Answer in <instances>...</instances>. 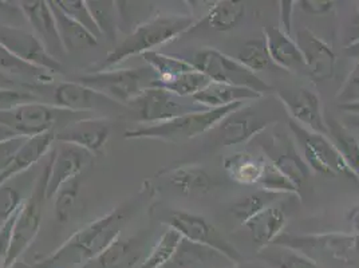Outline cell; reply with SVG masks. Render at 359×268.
Returning a JSON list of instances; mask_svg holds the SVG:
<instances>
[{"label": "cell", "instance_id": "1", "mask_svg": "<svg viewBox=\"0 0 359 268\" xmlns=\"http://www.w3.org/2000/svg\"><path fill=\"white\" fill-rule=\"evenodd\" d=\"M132 207L128 204L111 209L100 219L76 231L60 248L31 264V268H79L122 234V227L130 217Z\"/></svg>", "mask_w": 359, "mask_h": 268}, {"label": "cell", "instance_id": "2", "mask_svg": "<svg viewBox=\"0 0 359 268\" xmlns=\"http://www.w3.org/2000/svg\"><path fill=\"white\" fill-rule=\"evenodd\" d=\"M195 26H197V20L194 16L177 14L151 16L149 20L128 34V36L116 46L91 72L116 69L125 60L141 57L149 51H156L157 47L177 39Z\"/></svg>", "mask_w": 359, "mask_h": 268}, {"label": "cell", "instance_id": "3", "mask_svg": "<svg viewBox=\"0 0 359 268\" xmlns=\"http://www.w3.org/2000/svg\"><path fill=\"white\" fill-rule=\"evenodd\" d=\"M247 102H238L220 109H210L200 113L185 114L177 119L166 121L157 125L138 126L125 132L126 140H158L172 144L192 140L200 134L216 129L217 125L231 113L239 110Z\"/></svg>", "mask_w": 359, "mask_h": 268}, {"label": "cell", "instance_id": "4", "mask_svg": "<svg viewBox=\"0 0 359 268\" xmlns=\"http://www.w3.org/2000/svg\"><path fill=\"white\" fill-rule=\"evenodd\" d=\"M89 117H95V114L72 112L46 102H31L20 105L8 112H0V123L8 126L22 137L30 138L43 134H55L72 122Z\"/></svg>", "mask_w": 359, "mask_h": 268}, {"label": "cell", "instance_id": "5", "mask_svg": "<svg viewBox=\"0 0 359 268\" xmlns=\"http://www.w3.org/2000/svg\"><path fill=\"white\" fill-rule=\"evenodd\" d=\"M50 176V157L39 176L32 185V191L27 199H25L22 207L18 212L15 224L11 234L10 248L6 259V267H10L31 247L41 231L43 210L47 201V182Z\"/></svg>", "mask_w": 359, "mask_h": 268}, {"label": "cell", "instance_id": "6", "mask_svg": "<svg viewBox=\"0 0 359 268\" xmlns=\"http://www.w3.org/2000/svg\"><path fill=\"white\" fill-rule=\"evenodd\" d=\"M158 79L149 66L138 69H109L89 72L75 81L95 90L121 106H128L144 90L149 89Z\"/></svg>", "mask_w": 359, "mask_h": 268}, {"label": "cell", "instance_id": "7", "mask_svg": "<svg viewBox=\"0 0 359 268\" xmlns=\"http://www.w3.org/2000/svg\"><path fill=\"white\" fill-rule=\"evenodd\" d=\"M141 126L157 125L191 113L210 110L192 98H182L163 88L151 86L144 90L126 106Z\"/></svg>", "mask_w": 359, "mask_h": 268}, {"label": "cell", "instance_id": "8", "mask_svg": "<svg viewBox=\"0 0 359 268\" xmlns=\"http://www.w3.org/2000/svg\"><path fill=\"white\" fill-rule=\"evenodd\" d=\"M288 126L297 138L304 163L309 165L310 169H314L315 172L331 179L337 177L341 173L346 179L351 180L359 185V180L346 165L339 152L330 141L327 135L315 133L310 129H306L292 119L288 121Z\"/></svg>", "mask_w": 359, "mask_h": 268}, {"label": "cell", "instance_id": "9", "mask_svg": "<svg viewBox=\"0 0 359 268\" xmlns=\"http://www.w3.org/2000/svg\"><path fill=\"white\" fill-rule=\"evenodd\" d=\"M188 62L198 72L207 75L212 82L252 90L260 95H264L271 90L266 82L244 67L238 60L229 58L219 50H200L194 55L192 60Z\"/></svg>", "mask_w": 359, "mask_h": 268}, {"label": "cell", "instance_id": "10", "mask_svg": "<svg viewBox=\"0 0 359 268\" xmlns=\"http://www.w3.org/2000/svg\"><path fill=\"white\" fill-rule=\"evenodd\" d=\"M165 223L168 227L176 229L182 239L223 253L236 266H240L243 262V256L239 250L203 216L184 210H173Z\"/></svg>", "mask_w": 359, "mask_h": 268}, {"label": "cell", "instance_id": "11", "mask_svg": "<svg viewBox=\"0 0 359 268\" xmlns=\"http://www.w3.org/2000/svg\"><path fill=\"white\" fill-rule=\"evenodd\" d=\"M0 45L4 46L19 60L43 69L53 75L65 73L62 62L47 53L45 46L42 45L34 32L19 26L0 23Z\"/></svg>", "mask_w": 359, "mask_h": 268}, {"label": "cell", "instance_id": "12", "mask_svg": "<svg viewBox=\"0 0 359 268\" xmlns=\"http://www.w3.org/2000/svg\"><path fill=\"white\" fill-rule=\"evenodd\" d=\"M94 161V154L74 145L60 144L50 156V176L47 182V200L53 199L60 187L81 177L83 170Z\"/></svg>", "mask_w": 359, "mask_h": 268}, {"label": "cell", "instance_id": "13", "mask_svg": "<svg viewBox=\"0 0 359 268\" xmlns=\"http://www.w3.org/2000/svg\"><path fill=\"white\" fill-rule=\"evenodd\" d=\"M111 128V121L105 117L78 119L55 133V142L74 145L97 156L105 148Z\"/></svg>", "mask_w": 359, "mask_h": 268}, {"label": "cell", "instance_id": "14", "mask_svg": "<svg viewBox=\"0 0 359 268\" xmlns=\"http://www.w3.org/2000/svg\"><path fill=\"white\" fill-rule=\"evenodd\" d=\"M278 98L285 105L291 119L306 129L315 133L327 135V123L322 114V102L319 95L311 90H283L278 93Z\"/></svg>", "mask_w": 359, "mask_h": 268}, {"label": "cell", "instance_id": "15", "mask_svg": "<svg viewBox=\"0 0 359 268\" xmlns=\"http://www.w3.org/2000/svg\"><path fill=\"white\" fill-rule=\"evenodd\" d=\"M18 4L47 53L60 60L66 53L60 43V32L50 3L46 0H25Z\"/></svg>", "mask_w": 359, "mask_h": 268}, {"label": "cell", "instance_id": "16", "mask_svg": "<svg viewBox=\"0 0 359 268\" xmlns=\"http://www.w3.org/2000/svg\"><path fill=\"white\" fill-rule=\"evenodd\" d=\"M51 100L54 106L79 113H97L101 109L121 106L76 81H65L53 86Z\"/></svg>", "mask_w": 359, "mask_h": 268}, {"label": "cell", "instance_id": "17", "mask_svg": "<svg viewBox=\"0 0 359 268\" xmlns=\"http://www.w3.org/2000/svg\"><path fill=\"white\" fill-rule=\"evenodd\" d=\"M295 42L306 62V69L314 82H325L335 73L337 57L325 41L318 38L310 30L302 29Z\"/></svg>", "mask_w": 359, "mask_h": 268}, {"label": "cell", "instance_id": "18", "mask_svg": "<svg viewBox=\"0 0 359 268\" xmlns=\"http://www.w3.org/2000/svg\"><path fill=\"white\" fill-rule=\"evenodd\" d=\"M269 122V119H263L245 105L225 117L216 129L220 134L222 144L224 147H233L247 142L256 134L262 133Z\"/></svg>", "mask_w": 359, "mask_h": 268}, {"label": "cell", "instance_id": "19", "mask_svg": "<svg viewBox=\"0 0 359 268\" xmlns=\"http://www.w3.org/2000/svg\"><path fill=\"white\" fill-rule=\"evenodd\" d=\"M144 253L142 240L138 236L114 239L102 253L79 268H135Z\"/></svg>", "mask_w": 359, "mask_h": 268}, {"label": "cell", "instance_id": "20", "mask_svg": "<svg viewBox=\"0 0 359 268\" xmlns=\"http://www.w3.org/2000/svg\"><path fill=\"white\" fill-rule=\"evenodd\" d=\"M55 142V134L48 133L43 135L30 137L16 152L11 161L0 170V187L10 182V180L22 175L31 166L38 164L46 154L50 152Z\"/></svg>", "mask_w": 359, "mask_h": 268}, {"label": "cell", "instance_id": "21", "mask_svg": "<svg viewBox=\"0 0 359 268\" xmlns=\"http://www.w3.org/2000/svg\"><path fill=\"white\" fill-rule=\"evenodd\" d=\"M287 224V215L280 203H275L263 209L252 219L244 224L250 229L251 239L257 251L269 247L275 240L280 236Z\"/></svg>", "mask_w": 359, "mask_h": 268}, {"label": "cell", "instance_id": "22", "mask_svg": "<svg viewBox=\"0 0 359 268\" xmlns=\"http://www.w3.org/2000/svg\"><path fill=\"white\" fill-rule=\"evenodd\" d=\"M264 39L269 48V58L282 69L294 72L306 69V62L295 39L279 27L271 26L264 31Z\"/></svg>", "mask_w": 359, "mask_h": 268}, {"label": "cell", "instance_id": "23", "mask_svg": "<svg viewBox=\"0 0 359 268\" xmlns=\"http://www.w3.org/2000/svg\"><path fill=\"white\" fill-rule=\"evenodd\" d=\"M179 192L185 196H203L215 189V180L198 165H181L161 172Z\"/></svg>", "mask_w": 359, "mask_h": 268}, {"label": "cell", "instance_id": "24", "mask_svg": "<svg viewBox=\"0 0 359 268\" xmlns=\"http://www.w3.org/2000/svg\"><path fill=\"white\" fill-rule=\"evenodd\" d=\"M172 263L177 268H233L238 267L223 253L182 239Z\"/></svg>", "mask_w": 359, "mask_h": 268}, {"label": "cell", "instance_id": "25", "mask_svg": "<svg viewBox=\"0 0 359 268\" xmlns=\"http://www.w3.org/2000/svg\"><path fill=\"white\" fill-rule=\"evenodd\" d=\"M267 156L239 152L225 159L224 169L229 179L243 185H259L267 166Z\"/></svg>", "mask_w": 359, "mask_h": 268}, {"label": "cell", "instance_id": "26", "mask_svg": "<svg viewBox=\"0 0 359 268\" xmlns=\"http://www.w3.org/2000/svg\"><path fill=\"white\" fill-rule=\"evenodd\" d=\"M50 7L53 10V14L55 16L57 27L60 32V43L63 46L65 53H75V51H83L98 46V39L91 35L89 31L79 26L73 19L66 15L60 7L55 4L54 0L48 1Z\"/></svg>", "mask_w": 359, "mask_h": 268}, {"label": "cell", "instance_id": "27", "mask_svg": "<svg viewBox=\"0 0 359 268\" xmlns=\"http://www.w3.org/2000/svg\"><path fill=\"white\" fill-rule=\"evenodd\" d=\"M263 95L252 90L231 86L224 83L210 82L205 89L197 93L192 100L207 109H220L238 102H250L262 98Z\"/></svg>", "mask_w": 359, "mask_h": 268}, {"label": "cell", "instance_id": "28", "mask_svg": "<svg viewBox=\"0 0 359 268\" xmlns=\"http://www.w3.org/2000/svg\"><path fill=\"white\" fill-rule=\"evenodd\" d=\"M0 72L8 76L20 78L22 83L32 85H51L54 75L43 69L32 66L25 60H19L4 46L0 45Z\"/></svg>", "mask_w": 359, "mask_h": 268}, {"label": "cell", "instance_id": "29", "mask_svg": "<svg viewBox=\"0 0 359 268\" xmlns=\"http://www.w3.org/2000/svg\"><path fill=\"white\" fill-rule=\"evenodd\" d=\"M327 123V137L339 152L346 165L359 180V140L354 134L350 133L342 123L337 119H330Z\"/></svg>", "mask_w": 359, "mask_h": 268}, {"label": "cell", "instance_id": "30", "mask_svg": "<svg viewBox=\"0 0 359 268\" xmlns=\"http://www.w3.org/2000/svg\"><path fill=\"white\" fill-rule=\"evenodd\" d=\"M245 14V6L240 0H220L213 3L208 14L204 18V23L215 31L233 30L239 26Z\"/></svg>", "mask_w": 359, "mask_h": 268}, {"label": "cell", "instance_id": "31", "mask_svg": "<svg viewBox=\"0 0 359 268\" xmlns=\"http://www.w3.org/2000/svg\"><path fill=\"white\" fill-rule=\"evenodd\" d=\"M269 157L273 165L300 191L303 182L310 177V168L300 159L298 152L288 142L275 154Z\"/></svg>", "mask_w": 359, "mask_h": 268}, {"label": "cell", "instance_id": "32", "mask_svg": "<svg viewBox=\"0 0 359 268\" xmlns=\"http://www.w3.org/2000/svg\"><path fill=\"white\" fill-rule=\"evenodd\" d=\"M210 82L212 81L207 75L195 69L189 73H184L166 81H156L151 86L163 88L182 98H192L197 93L205 89Z\"/></svg>", "mask_w": 359, "mask_h": 268}, {"label": "cell", "instance_id": "33", "mask_svg": "<svg viewBox=\"0 0 359 268\" xmlns=\"http://www.w3.org/2000/svg\"><path fill=\"white\" fill-rule=\"evenodd\" d=\"M181 241L182 236L179 232L168 227L158 241L154 244V247L150 250L147 259L141 263L140 268H163L168 263H172Z\"/></svg>", "mask_w": 359, "mask_h": 268}, {"label": "cell", "instance_id": "34", "mask_svg": "<svg viewBox=\"0 0 359 268\" xmlns=\"http://www.w3.org/2000/svg\"><path fill=\"white\" fill-rule=\"evenodd\" d=\"M257 256L269 268H319L311 257L282 246H276V248L267 247L259 251Z\"/></svg>", "mask_w": 359, "mask_h": 268}, {"label": "cell", "instance_id": "35", "mask_svg": "<svg viewBox=\"0 0 359 268\" xmlns=\"http://www.w3.org/2000/svg\"><path fill=\"white\" fill-rule=\"evenodd\" d=\"M141 58L145 60L147 66L157 74V81H166L170 78H175L184 73H189L195 70V67L187 60L177 58L173 55H168L160 51H149L141 55Z\"/></svg>", "mask_w": 359, "mask_h": 268}, {"label": "cell", "instance_id": "36", "mask_svg": "<svg viewBox=\"0 0 359 268\" xmlns=\"http://www.w3.org/2000/svg\"><path fill=\"white\" fill-rule=\"evenodd\" d=\"M90 13L95 20L97 27L101 31V35L109 41L114 42L117 39L118 31V16L116 1L111 0H88Z\"/></svg>", "mask_w": 359, "mask_h": 268}, {"label": "cell", "instance_id": "37", "mask_svg": "<svg viewBox=\"0 0 359 268\" xmlns=\"http://www.w3.org/2000/svg\"><path fill=\"white\" fill-rule=\"evenodd\" d=\"M282 196L280 194H275V192H269L260 189L255 194L245 196L243 200L238 201L232 209V215L240 220V223H247L250 219H252L255 215H257L259 212H262L263 209L267 208L269 206L278 203V197Z\"/></svg>", "mask_w": 359, "mask_h": 268}, {"label": "cell", "instance_id": "38", "mask_svg": "<svg viewBox=\"0 0 359 268\" xmlns=\"http://www.w3.org/2000/svg\"><path fill=\"white\" fill-rule=\"evenodd\" d=\"M238 62L252 73L267 69L271 63L269 48L264 38H255L247 41L238 53Z\"/></svg>", "mask_w": 359, "mask_h": 268}, {"label": "cell", "instance_id": "39", "mask_svg": "<svg viewBox=\"0 0 359 268\" xmlns=\"http://www.w3.org/2000/svg\"><path fill=\"white\" fill-rule=\"evenodd\" d=\"M82 176L72 180L62 185L60 191L53 197L54 199V213L55 219L60 224H67L72 220L78 194L81 191Z\"/></svg>", "mask_w": 359, "mask_h": 268}, {"label": "cell", "instance_id": "40", "mask_svg": "<svg viewBox=\"0 0 359 268\" xmlns=\"http://www.w3.org/2000/svg\"><path fill=\"white\" fill-rule=\"evenodd\" d=\"M54 1L66 15L73 19L79 26L89 31L90 34L94 35L97 39L102 36L101 31L95 25L94 18L90 13L88 0H54Z\"/></svg>", "mask_w": 359, "mask_h": 268}, {"label": "cell", "instance_id": "41", "mask_svg": "<svg viewBox=\"0 0 359 268\" xmlns=\"http://www.w3.org/2000/svg\"><path fill=\"white\" fill-rule=\"evenodd\" d=\"M31 102H43L39 95L26 89L0 90V112H8L18 106Z\"/></svg>", "mask_w": 359, "mask_h": 268}, {"label": "cell", "instance_id": "42", "mask_svg": "<svg viewBox=\"0 0 359 268\" xmlns=\"http://www.w3.org/2000/svg\"><path fill=\"white\" fill-rule=\"evenodd\" d=\"M23 199L20 192H18L15 188L13 187H7L3 185L0 187V219L1 222H6L10 216H13L16 213L22 204H23Z\"/></svg>", "mask_w": 359, "mask_h": 268}, {"label": "cell", "instance_id": "43", "mask_svg": "<svg viewBox=\"0 0 359 268\" xmlns=\"http://www.w3.org/2000/svg\"><path fill=\"white\" fill-rule=\"evenodd\" d=\"M339 105L353 104L359 101V62L348 74L342 89L337 94Z\"/></svg>", "mask_w": 359, "mask_h": 268}, {"label": "cell", "instance_id": "44", "mask_svg": "<svg viewBox=\"0 0 359 268\" xmlns=\"http://www.w3.org/2000/svg\"><path fill=\"white\" fill-rule=\"evenodd\" d=\"M18 212L14 213L13 216H10L6 222H3L0 225V268L6 267V259H7V253H8V248H10L11 234H13V228H14V224H15Z\"/></svg>", "mask_w": 359, "mask_h": 268}, {"label": "cell", "instance_id": "45", "mask_svg": "<svg viewBox=\"0 0 359 268\" xmlns=\"http://www.w3.org/2000/svg\"><path fill=\"white\" fill-rule=\"evenodd\" d=\"M26 140V137L20 135L0 144V170L11 161V159L15 156L16 152L25 144Z\"/></svg>", "mask_w": 359, "mask_h": 268}, {"label": "cell", "instance_id": "46", "mask_svg": "<svg viewBox=\"0 0 359 268\" xmlns=\"http://www.w3.org/2000/svg\"><path fill=\"white\" fill-rule=\"evenodd\" d=\"M300 8L311 15H325L334 8V1L330 0H302Z\"/></svg>", "mask_w": 359, "mask_h": 268}, {"label": "cell", "instance_id": "47", "mask_svg": "<svg viewBox=\"0 0 359 268\" xmlns=\"http://www.w3.org/2000/svg\"><path fill=\"white\" fill-rule=\"evenodd\" d=\"M355 43H359V11L350 19L344 30V47Z\"/></svg>", "mask_w": 359, "mask_h": 268}, {"label": "cell", "instance_id": "48", "mask_svg": "<svg viewBox=\"0 0 359 268\" xmlns=\"http://www.w3.org/2000/svg\"><path fill=\"white\" fill-rule=\"evenodd\" d=\"M294 1L283 0L280 1V25L279 29L285 32L287 35H291V16L294 10Z\"/></svg>", "mask_w": 359, "mask_h": 268}, {"label": "cell", "instance_id": "49", "mask_svg": "<svg viewBox=\"0 0 359 268\" xmlns=\"http://www.w3.org/2000/svg\"><path fill=\"white\" fill-rule=\"evenodd\" d=\"M342 126L346 128L350 133L354 134L359 138V114H348L344 113V117L339 121Z\"/></svg>", "mask_w": 359, "mask_h": 268}, {"label": "cell", "instance_id": "50", "mask_svg": "<svg viewBox=\"0 0 359 268\" xmlns=\"http://www.w3.org/2000/svg\"><path fill=\"white\" fill-rule=\"evenodd\" d=\"M3 89H25V88H23V83L16 82L14 78L3 74L0 72V90Z\"/></svg>", "mask_w": 359, "mask_h": 268}, {"label": "cell", "instance_id": "51", "mask_svg": "<svg viewBox=\"0 0 359 268\" xmlns=\"http://www.w3.org/2000/svg\"><path fill=\"white\" fill-rule=\"evenodd\" d=\"M0 11H4V13H7V14H10V15L13 16H23V13H22L19 4L14 6L13 3H8V1H1V0H0ZM23 18H25V16H23Z\"/></svg>", "mask_w": 359, "mask_h": 268}, {"label": "cell", "instance_id": "52", "mask_svg": "<svg viewBox=\"0 0 359 268\" xmlns=\"http://www.w3.org/2000/svg\"><path fill=\"white\" fill-rule=\"evenodd\" d=\"M16 137H20V135L16 133V132H14L13 129H10L8 126L0 123V144L7 142V141H10V140H13V138H16Z\"/></svg>", "mask_w": 359, "mask_h": 268}, {"label": "cell", "instance_id": "53", "mask_svg": "<svg viewBox=\"0 0 359 268\" xmlns=\"http://www.w3.org/2000/svg\"><path fill=\"white\" fill-rule=\"evenodd\" d=\"M344 54L348 58H353V60H357L359 62V43L344 47Z\"/></svg>", "mask_w": 359, "mask_h": 268}, {"label": "cell", "instance_id": "54", "mask_svg": "<svg viewBox=\"0 0 359 268\" xmlns=\"http://www.w3.org/2000/svg\"><path fill=\"white\" fill-rule=\"evenodd\" d=\"M339 109L348 114H359V101L353 104L339 105Z\"/></svg>", "mask_w": 359, "mask_h": 268}, {"label": "cell", "instance_id": "55", "mask_svg": "<svg viewBox=\"0 0 359 268\" xmlns=\"http://www.w3.org/2000/svg\"><path fill=\"white\" fill-rule=\"evenodd\" d=\"M7 268H31V264L26 263V262H23V260L20 259V260H18V262L14 263V264H11L10 267Z\"/></svg>", "mask_w": 359, "mask_h": 268}, {"label": "cell", "instance_id": "56", "mask_svg": "<svg viewBox=\"0 0 359 268\" xmlns=\"http://www.w3.org/2000/svg\"><path fill=\"white\" fill-rule=\"evenodd\" d=\"M233 268H240V266H238V267H233Z\"/></svg>", "mask_w": 359, "mask_h": 268}, {"label": "cell", "instance_id": "57", "mask_svg": "<svg viewBox=\"0 0 359 268\" xmlns=\"http://www.w3.org/2000/svg\"><path fill=\"white\" fill-rule=\"evenodd\" d=\"M358 140H359V138H358Z\"/></svg>", "mask_w": 359, "mask_h": 268}]
</instances>
